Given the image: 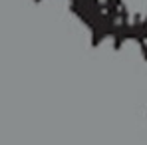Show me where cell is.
Here are the masks:
<instances>
[{
	"label": "cell",
	"mask_w": 147,
	"mask_h": 145,
	"mask_svg": "<svg viewBox=\"0 0 147 145\" xmlns=\"http://www.w3.org/2000/svg\"><path fill=\"white\" fill-rule=\"evenodd\" d=\"M121 6L131 24L143 22L147 18V0H121Z\"/></svg>",
	"instance_id": "1"
},
{
	"label": "cell",
	"mask_w": 147,
	"mask_h": 145,
	"mask_svg": "<svg viewBox=\"0 0 147 145\" xmlns=\"http://www.w3.org/2000/svg\"><path fill=\"white\" fill-rule=\"evenodd\" d=\"M98 2H99V4H105V2H107V0H98Z\"/></svg>",
	"instance_id": "2"
}]
</instances>
